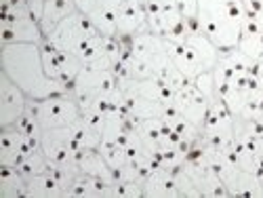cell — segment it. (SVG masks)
Masks as SVG:
<instances>
[{
    "label": "cell",
    "instance_id": "obj_1",
    "mask_svg": "<svg viewBox=\"0 0 263 198\" xmlns=\"http://www.w3.org/2000/svg\"><path fill=\"white\" fill-rule=\"evenodd\" d=\"M0 61H3V72L32 101L70 93L68 86L47 74L45 63H42V55H40V45H36V42L3 45Z\"/></svg>",
    "mask_w": 263,
    "mask_h": 198
},
{
    "label": "cell",
    "instance_id": "obj_2",
    "mask_svg": "<svg viewBox=\"0 0 263 198\" xmlns=\"http://www.w3.org/2000/svg\"><path fill=\"white\" fill-rule=\"evenodd\" d=\"M247 15L245 0H196V24L219 51L238 47Z\"/></svg>",
    "mask_w": 263,
    "mask_h": 198
},
{
    "label": "cell",
    "instance_id": "obj_3",
    "mask_svg": "<svg viewBox=\"0 0 263 198\" xmlns=\"http://www.w3.org/2000/svg\"><path fill=\"white\" fill-rule=\"evenodd\" d=\"M109 38L112 36L101 34L82 11H76L70 17H65L47 36V40L55 49L76 55L84 65H91L107 51Z\"/></svg>",
    "mask_w": 263,
    "mask_h": 198
},
{
    "label": "cell",
    "instance_id": "obj_4",
    "mask_svg": "<svg viewBox=\"0 0 263 198\" xmlns=\"http://www.w3.org/2000/svg\"><path fill=\"white\" fill-rule=\"evenodd\" d=\"M166 45H168V55L173 65L187 80H194L196 76H200L204 72H213V68L219 61V55H221V51L198 28V24H194L190 28L187 36L181 42L166 40Z\"/></svg>",
    "mask_w": 263,
    "mask_h": 198
},
{
    "label": "cell",
    "instance_id": "obj_5",
    "mask_svg": "<svg viewBox=\"0 0 263 198\" xmlns=\"http://www.w3.org/2000/svg\"><path fill=\"white\" fill-rule=\"evenodd\" d=\"M118 86L124 97L126 112L139 120L162 116L166 103H171L175 95L156 78H118Z\"/></svg>",
    "mask_w": 263,
    "mask_h": 198
},
{
    "label": "cell",
    "instance_id": "obj_6",
    "mask_svg": "<svg viewBox=\"0 0 263 198\" xmlns=\"http://www.w3.org/2000/svg\"><path fill=\"white\" fill-rule=\"evenodd\" d=\"M0 24H3V30H0L3 45H13V42H36V45H40L45 40L40 21L32 15L30 7H3Z\"/></svg>",
    "mask_w": 263,
    "mask_h": 198
},
{
    "label": "cell",
    "instance_id": "obj_7",
    "mask_svg": "<svg viewBox=\"0 0 263 198\" xmlns=\"http://www.w3.org/2000/svg\"><path fill=\"white\" fill-rule=\"evenodd\" d=\"M30 103H32V110H34L36 120L42 127V131L72 127L82 116V110H80V105L72 93L53 95V97L40 99V101L30 99Z\"/></svg>",
    "mask_w": 263,
    "mask_h": 198
},
{
    "label": "cell",
    "instance_id": "obj_8",
    "mask_svg": "<svg viewBox=\"0 0 263 198\" xmlns=\"http://www.w3.org/2000/svg\"><path fill=\"white\" fill-rule=\"evenodd\" d=\"M200 139L217 150H232L234 143V114L230 112V107L215 97L209 105V112L202 124V133Z\"/></svg>",
    "mask_w": 263,
    "mask_h": 198
},
{
    "label": "cell",
    "instance_id": "obj_9",
    "mask_svg": "<svg viewBox=\"0 0 263 198\" xmlns=\"http://www.w3.org/2000/svg\"><path fill=\"white\" fill-rule=\"evenodd\" d=\"M118 86V76L114 70H91L82 68V72L76 76L74 84L70 86V93L78 101L80 110H86L97 97L114 91Z\"/></svg>",
    "mask_w": 263,
    "mask_h": 198
},
{
    "label": "cell",
    "instance_id": "obj_10",
    "mask_svg": "<svg viewBox=\"0 0 263 198\" xmlns=\"http://www.w3.org/2000/svg\"><path fill=\"white\" fill-rule=\"evenodd\" d=\"M40 55H42V63H45L47 74H49L51 78L59 80L61 84H65L68 89L74 84L76 76H78V74L82 72V68H84V63H82L76 55L55 49L47 38L40 42Z\"/></svg>",
    "mask_w": 263,
    "mask_h": 198
},
{
    "label": "cell",
    "instance_id": "obj_11",
    "mask_svg": "<svg viewBox=\"0 0 263 198\" xmlns=\"http://www.w3.org/2000/svg\"><path fill=\"white\" fill-rule=\"evenodd\" d=\"M211 101L213 99H209L192 80L185 86H181L179 91H175V95H173V105L177 107V112L185 120H190L194 127H198L200 133H202V124H204Z\"/></svg>",
    "mask_w": 263,
    "mask_h": 198
},
{
    "label": "cell",
    "instance_id": "obj_12",
    "mask_svg": "<svg viewBox=\"0 0 263 198\" xmlns=\"http://www.w3.org/2000/svg\"><path fill=\"white\" fill-rule=\"evenodd\" d=\"M40 146L34 143L24 131H19L15 124L0 129V167H13L17 169L26 156Z\"/></svg>",
    "mask_w": 263,
    "mask_h": 198
},
{
    "label": "cell",
    "instance_id": "obj_13",
    "mask_svg": "<svg viewBox=\"0 0 263 198\" xmlns=\"http://www.w3.org/2000/svg\"><path fill=\"white\" fill-rule=\"evenodd\" d=\"M28 103V95L5 72H0V129L13 127L24 116Z\"/></svg>",
    "mask_w": 263,
    "mask_h": 198
},
{
    "label": "cell",
    "instance_id": "obj_14",
    "mask_svg": "<svg viewBox=\"0 0 263 198\" xmlns=\"http://www.w3.org/2000/svg\"><path fill=\"white\" fill-rule=\"evenodd\" d=\"M147 28V15H145V0H124L118 7V36L130 38Z\"/></svg>",
    "mask_w": 263,
    "mask_h": 198
},
{
    "label": "cell",
    "instance_id": "obj_15",
    "mask_svg": "<svg viewBox=\"0 0 263 198\" xmlns=\"http://www.w3.org/2000/svg\"><path fill=\"white\" fill-rule=\"evenodd\" d=\"M68 186L57 171H47L34 175L26 184V198H65Z\"/></svg>",
    "mask_w": 263,
    "mask_h": 198
},
{
    "label": "cell",
    "instance_id": "obj_16",
    "mask_svg": "<svg viewBox=\"0 0 263 198\" xmlns=\"http://www.w3.org/2000/svg\"><path fill=\"white\" fill-rule=\"evenodd\" d=\"M143 196L145 198H181L177 182H175V171L156 167L143 179Z\"/></svg>",
    "mask_w": 263,
    "mask_h": 198
},
{
    "label": "cell",
    "instance_id": "obj_17",
    "mask_svg": "<svg viewBox=\"0 0 263 198\" xmlns=\"http://www.w3.org/2000/svg\"><path fill=\"white\" fill-rule=\"evenodd\" d=\"M109 182L78 173L68 184V196L72 198H109Z\"/></svg>",
    "mask_w": 263,
    "mask_h": 198
},
{
    "label": "cell",
    "instance_id": "obj_18",
    "mask_svg": "<svg viewBox=\"0 0 263 198\" xmlns=\"http://www.w3.org/2000/svg\"><path fill=\"white\" fill-rule=\"evenodd\" d=\"M236 49L242 51L253 61H261L263 59V34H261V28L257 24V19L251 13L247 15L245 24H242V32H240V40H238Z\"/></svg>",
    "mask_w": 263,
    "mask_h": 198
},
{
    "label": "cell",
    "instance_id": "obj_19",
    "mask_svg": "<svg viewBox=\"0 0 263 198\" xmlns=\"http://www.w3.org/2000/svg\"><path fill=\"white\" fill-rule=\"evenodd\" d=\"M76 11H78L76 0H45L42 17H40V28H42V32H45V38L61 24L65 17H70Z\"/></svg>",
    "mask_w": 263,
    "mask_h": 198
},
{
    "label": "cell",
    "instance_id": "obj_20",
    "mask_svg": "<svg viewBox=\"0 0 263 198\" xmlns=\"http://www.w3.org/2000/svg\"><path fill=\"white\" fill-rule=\"evenodd\" d=\"M78 169L84 175H91V177H99L103 182L114 184L116 175L114 171L109 169V165L105 163V158L101 156L99 150H82L78 154Z\"/></svg>",
    "mask_w": 263,
    "mask_h": 198
},
{
    "label": "cell",
    "instance_id": "obj_21",
    "mask_svg": "<svg viewBox=\"0 0 263 198\" xmlns=\"http://www.w3.org/2000/svg\"><path fill=\"white\" fill-rule=\"evenodd\" d=\"M28 179L13 167H0V196L3 198H26Z\"/></svg>",
    "mask_w": 263,
    "mask_h": 198
},
{
    "label": "cell",
    "instance_id": "obj_22",
    "mask_svg": "<svg viewBox=\"0 0 263 198\" xmlns=\"http://www.w3.org/2000/svg\"><path fill=\"white\" fill-rule=\"evenodd\" d=\"M53 169V165H51V160L47 158V154L42 152L40 148L38 150H34L30 156H26L24 160H21V165L17 167V171L24 175L26 179H30V177H34V175H40V173H47V171H51Z\"/></svg>",
    "mask_w": 263,
    "mask_h": 198
},
{
    "label": "cell",
    "instance_id": "obj_23",
    "mask_svg": "<svg viewBox=\"0 0 263 198\" xmlns=\"http://www.w3.org/2000/svg\"><path fill=\"white\" fill-rule=\"evenodd\" d=\"M175 182H177V188H179V194L181 198H202L198 188L194 186V182L187 177V173L179 167V169H175Z\"/></svg>",
    "mask_w": 263,
    "mask_h": 198
},
{
    "label": "cell",
    "instance_id": "obj_24",
    "mask_svg": "<svg viewBox=\"0 0 263 198\" xmlns=\"http://www.w3.org/2000/svg\"><path fill=\"white\" fill-rule=\"evenodd\" d=\"M192 82L198 86V89H200L209 99H215V97H217V93H215V78H213V72H204V74H200V76H196Z\"/></svg>",
    "mask_w": 263,
    "mask_h": 198
},
{
    "label": "cell",
    "instance_id": "obj_25",
    "mask_svg": "<svg viewBox=\"0 0 263 198\" xmlns=\"http://www.w3.org/2000/svg\"><path fill=\"white\" fill-rule=\"evenodd\" d=\"M0 7H30V0H0Z\"/></svg>",
    "mask_w": 263,
    "mask_h": 198
}]
</instances>
